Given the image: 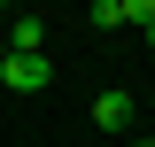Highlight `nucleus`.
<instances>
[{"mask_svg":"<svg viewBox=\"0 0 155 147\" xmlns=\"http://www.w3.org/2000/svg\"><path fill=\"white\" fill-rule=\"evenodd\" d=\"M0 85L39 93V85H54V62H47V54H8V62H0Z\"/></svg>","mask_w":155,"mask_h":147,"instance_id":"nucleus-1","label":"nucleus"},{"mask_svg":"<svg viewBox=\"0 0 155 147\" xmlns=\"http://www.w3.org/2000/svg\"><path fill=\"white\" fill-rule=\"evenodd\" d=\"M93 124H101V132H132V124H140L132 85H109V93H101V101H93Z\"/></svg>","mask_w":155,"mask_h":147,"instance_id":"nucleus-2","label":"nucleus"},{"mask_svg":"<svg viewBox=\"0 0 155 147\" xmlns=\"http://www.w3.org/2000/svg\"><path fill=\"white\" fill-rule=\"evenodd\" d=\"M0 39H8V54H47V16H16Z\"/></svg>","mask_w":155,"mask_h":147,"instance_id":"nucleus-3","label":"nucleus"},{"mask_svg":"<svg viewBox=\"0 0 155 147\" xmlns=\"http://www.w3.org/2000/svg\"><path fill=\"white\" fill-rule=\"evenodd\" d=\"M85 23H101V31H116V23H132V0H93V8H85Z\"/></svg>","mask_w":155,"mask_h":147,"instance_id":"nucleus-4","label":"nucleus"},{"mask_svg":"<svg viewBox=\"0 0 155 147\" xmlns=\"http://www.w3.org/2000/svg\"><path fill=\"white\" fill-rule=\"evenodd\" d=\"M147 47H155V8H147Z\"/></svg>","mask_w":155,"mask_h":147,"instance_id":"nucleus-5","label":"nucleus"},{"mask_svg":"<svg viewBox=\"0 0 155 147\" xmlns=\"http://www.w3.org/2000/svg\"><path fill=\"white\" fill-rule=\"evenodd\" d=\"M0 62H8V39H0Z\"/></svg>","mask_w":155,"mask_h":147,"instance_id":"nucleus-6","label":"nucleus"},{"mask_svg":"<svg viewBox=\"0 0 155 147\" xmlns=\"http://www.w3.org/2000/svg\"><path fill=\"white\" fill-rule=\"evenodd\" d=\"M132 147H155V139H132Z\"/></svg>","mask_w":155,"mask_h":147,"instance_id":"nucleus-7","label":"nucleus"}]
</instances>
